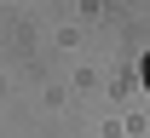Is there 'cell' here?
<instances>
[{"instance_id": "cell-1", "label": "cell", "mask_w": 150, "mask_h": 138, "mask_svg": "<svg viewBox=\"0 0 150 138\" xmlns=\"http://www.w3.org/2000/svg\"><path fill=\"white\" fill-rule=\"evenodd\" d=\"M144 86H150V52H144Z\"/></svg>"}]
</instances>
